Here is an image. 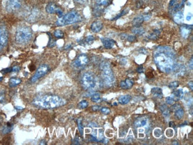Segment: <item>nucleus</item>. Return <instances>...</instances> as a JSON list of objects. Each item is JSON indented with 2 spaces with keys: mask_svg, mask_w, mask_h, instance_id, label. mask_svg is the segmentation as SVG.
I'll list each match as a JSON object with an SVG mask.
<instances>
[{
  "mask_svg": "<svg viewBox=\"0 0 193 145\" xmlns=\"http://www.w3.org/2000/svg\"><path fill=\"white\" fill-rule=\"evenodd\" d=\"M121 38L122 39H126L128 41L130 42H132L136 41V37L135 36L133 35H127L125 33H123L121 35Z\"/></svg>",
  "mask_w": 193,
  "mask_h": 145,
  "instance_id": "nucleus-24",
  "label": "nucleus"
},
{
  "mask_svg": "<svg viewBox=\"0 0 193 145\" xmlns=\"http://www.w3.org/2000/svg\"><path fill=\"white\" fill-rule=\"evenodd\" d=\"M192 29V25H182L180 27V32L182 37L185 39L187 38Z\"/></svg>",
  "mask_w": 193,
  "mask_h": 145,
  "instance_id": "nucleus-14",
  "label": "nucleus"
},
{
  "mask_svg": "<svg viewBox=\"0 0 193 145\" xmlns=\"http://www.w3.org/2000/svg\"><path fill=\"white\" fill-rule=\"evenodd\" d=\"M11 71H12V68H6V69L4 70L3 71H4V73H6V72H10Z\"/></svg>",
  "mask_w": 193,
  "mask_h": 145,
  "instance_id": "nucleus-44",
  "label": "nucleus"
},
{
  "mask_svg": "<svg viewBox=\"0 0 193 145\" xmlns=\"http://www.w3.org/2000/svg\"><path fill=\"white\" fill-rule=\"evenodd\" d=\"M75 2H77V3H79V4H84L85 3L87 0H74Z\"/></svg>",
  "mask_w": 193,
  "mask_h": 145,
  "instance_id": "nucleus-40",
  "label": "nucleus"
},
{
  "mask_svg": "<svg viewBox=\"0 0 193 145\" xmlns=\"http://www.w3.org/2000/svg\"><path fill=\"white\" fill-rule=\"evenodd\" d=\"M171 96L173 99H174L175 101H177L182 99L184 97V92L182 89H179L175 90V91L172 93Z\"/></svg>",
  "mask_w": 193,
  "mask_h": 145,
  "instance_id": "nucleus-17",
  "label": "nucleus"
},
{
  "mask_svg": "<svg viewBox=\"0 0 193 145\" xmlns=\"http://www.w3.org/2000/svg\"><path fill=\"white\" fill-rule=\"evenodd\" d=\"M127 12H128V10H127V9H125V10H124L123 11H121V13L118 14V15H117V17H115V18H113V19L112 20H117V19H118V18H120V17H122L123 15H124L126 14L127 13Z\"/></svg>",
  "mask_w": 193,
  "mask_h": 145,
  "instance_id": "nucleus-35",
  "label": "nucleus"
},
{
  "mask_svg": "<svg viewBox=\"0 0 193 145\" xmlns=\"http://www.w3.org/2000/svg\"><path fill=\"white\" fill-rule=\"evenodd\" d=\"M49 71V67L47 65L42 64L37 69L35 73L31 78V82L32 83H35L37 82L39 79L44 76Z\"/></svg>",
  "mask_w": 193,
  "mask_h": 145,
  "instance_id": "nucleus-7",
  "label": "nucleus"
},
{
  "mask_svg": "<svg viewBox=\"0 0 193 145\" xmlns=\"http://www.w3.org/2000/svg\"><path fill=\"white\" fill-rule=\"evenodd\" d=\"M8 40L7 32L4 29L0 27V51L2 50L6 45Z\"/></svg>",
  "mask_w": 193,
  "mask_h": 145,
  "instance_id": "nucleus-12",
  "label": "nucleus"
},
{
  "mask_svg": "<svg viewBox=\"0 0 193 145\" xmlns=\"http://www.w3.org/2000/svg\"><path fill=\"white\" fill-rule=\"evenodd\" d=\"M32 37V32L27 26H21L18 27L15 34V39L17 44L24 45L27 44Z\"/></svg>",
  "mask_w": 193,
  "mask_h": 145,
  "instance_id": "nucleus-3",
  "label": "nucleus"
},
{
  "mask_svg": "<svg viewBox=\"0 0 193 145\" xmlns=\"http://www.w3.org/2000/svg\"><path fill=\"white\" fill-rule=\"evenodd\" d=\"M191 15H187V20L189 21V20H191Z\"/></svg>",
  "mask_w": 193,
  "mask_h": 145,
  "instance_id": "nucleus-47",
  "label": "nucleus"
},
{
  "mask_svg": "<svg viewBox=\"0 0 193 145\" xmlns=\"http://www.w3.org/2000/svg\"><path fill=\"white\" fill-rule=\"evenodd\" d=\"M82 17L80 15L75 11H71L63 15L56 22V25L58 26H64L74 23L81 21Z\"/></svg>",
  "mask_w": 193,
  "mask_h": 145,
  "instance_id": "nucleus-4",
  "label": "nucleus"
},
{
  "mask_svg": "<svg viewBox=\"0 0 193 145\" xmlns=\"http://www.w3.org/2000/svg\"><path fill=\"white\" fill-rule=\"evenodd\" d=\"M177 1V0H171L170 2V3H169V6L172 7L173 5L175 4Z\"/></svg>",
  "mask_w": 193,
  "mask_h": 145,
  "instance_id": "nucleus-41",
  "label": "nucleus"
},
{
  "mask_svg": "<svg viewBox=\"0 0 193 145\" xmlns=\"http://www.w3.org/2000/svg\"><path fill=\"white\" fill-rule=\"evenodd\" d=\"M54 35L55 38H58V39H61L63 38L64 37V33L63 32H62L60 30H56L54 32Z\"/></svg>",
  "mask_w": 193,
  "mask_h": 145,
  "instance_id": "nucleus-30",
  "label": "nucleus"
},
{
  "mask_svg": "<svg viewBox=\"0 0 193 145\" xmlns=\"http://www.w3.org/2000/svg\"><path fill=\"white\" fill-rule=\"evenodd\" d=\"M88 105H89V102L86 100H83L79 103L78 107L80 109H85L88 106Z\"/></svg>",
  "mask_w": 193,
  "mask_h": 145,
  "instance_id": "nucleus-31",
  "label": "nucleus"
},
{
  "mask_svg": "<svg viewBox=\"0 0 193 145\" xmlns=\"http://www.w3.org/2000/svg\"><path fill=\"white\" fill-rule=\"evenodd\" d=\"M111 0H96L94 8V15L99 16L104 8L107 7L111 3Z\"/></svg>",
  "mask_w": 193,
  "mask_h": 145,
  "instance_id": "nucleus-10",
  "label": "nucleus"
},
{
  "mask_svg": "<svg viewBox=\"0 0 193 145\" xmlns=\"http://www.w3.org/2000/svg\"><path fill=\"white\" fill-rule=\"evenodd\" d=\"M183 19H184L183 13L181 11H178L174 15V21L178 24H180L182 23Z\"/></svg>",
  "mask_w": 193,
  "mask_h": 145,
  "instance_id": "nucleus-23",
  "label": "nucleus"
},
{
  "mask_svg": "<svg viewBox=\"0 0 193 145\" xmlns=\"http://www.w3.org/2000/svg\"><path fill=\"white\" fill-rule=\"evenodd\" d=\"M132 97L130 95H122L119 97L118 98V102L121 105H125L127 104L130 102L131 100Z\"/></svg>",
  "mask_w": 193,
  "mask_h": 145,
  "instance_id": "nucleus-22",
  "label": "nucleus"
},
{
  "mask_svg": "<svg viewBox=\"0 0 193 145\" xmlns=\"http://www.w3.org/2000/svg\"><path fill=\"white\" fill-rule=\"evenodd\" d=\"M103 28V23L99 20H96L92 23L90 26L91 30L94 33H98L102 30Z\"/></svg>",
  "mask_w": 193,
  "mask_h": 145,
  "instance_id": "nucleus-15",
  "label": "nucleus"
},
{
  "mask_svg": "<svg viewBox=\"0 0 193 145\" xmlns=\"http://www.w3.org/2000/svg\"><path fill=\"white\" fill-rule=\"evenodd\" d=\"M45 10L46 12L49 14H56L59 17L63 15V11L61 8L54 3H51L48 4L46 7Z\"/></svg>",
  "mask_w": 193,
  "mask_h": 145,
  "instance_id": "nucleus-11",
  "label": "nucleus"
},
{
  "mask_svg": "<svg viewBox=\"0 0 193 145\" xmlns=\"http://www.w3.org/2000/svg\"><path fill=\"white\" fill-rule=\"evenodd\" d=\"M160 33H161V32L159 30H154L153 31V32L151 33H150V34L149 36V39H152V40H156L159 38Z\"/></svg>",
  "mask_w": 193,
  "mask_h": 145,
  "instance_id": "nucleus-26",
  "label": "nucleus"
},
{
  "mask_svg": "<svg viewBox=\"0 0 193 145\" xmlns=\"http://www.w3.org/2000/svg\"><path fill=\"white\" fill-rule=\"evenodd\" d=\"M91 100L92 102L98 103L101 101V96L100 94L98 93H95L92 95V96L91 98Z\"/></svg>",
  "mask_w": 193,
  "mask_h": 145,
  "instance_id": "nucleus-29",
  "label": "nucleus"
},
{
  "mask_svg": "<svg viewBox=\"0 0 193 145\" xmlns=\"http://www.w3.org/2000/svg\"><path fill=\"white\" fill-rule=\"evenodd\" d=\"M3 77H0V82H1L3 80Z\"/></svg>",
  "mask_w": 193,
  "mask_h": 145,
  "instance_id": "nucleus-49",
  "label": "nucleus"
},
{
  "mask_svg": "<svg viewBox=\"0 0 193 145\" xmlns=\"http://www.w3.org/2000/svg\"><path fill=\"white\" fill-rule=\"evenodd\" d=\"M171 110L175 113V117L178 120H181L184 115V111L183 109L181 107L179 104H174L172 106Z\"/></svg>",
  "mask_w": 193,
  "mask_h": 145,
  "instance_id": "nucleus-13",
  "label": "nucleus"
},
{
  "mask_svg": "<svg viewBox=\"0 0 193 145\" xmlns=\"http://www.w3.org/2000/svg\"><path fill=\"white\" fill-rule=\"evenodd\" d=\"M19 70H20V67H19L18 66H14L12 68V71H13L14 72H18Z\"/></svg>",
  "mask_w": 193,
  "mask_h": 145,
  "instance_id": "nucleus-39",
  "label": "nucleus"
},
{
  "mask_svg": "<svg viewBox=\"0 0 193 145\" xmlns=\"http://www.w3.org/2000/svg\"><path fill=\"white\" fill-rule=\"evenodd\" d=\"M137 71L138 72H142L143 71V67H142V66L139 67L137 69Z\"/></svg>",
  "mask_w": 193,
  "mask_h": 145,
  "instance_id": "nucleus-43",
  "label": "nucleus"
},
{
  "mask_svg": "<svg viewBox=\"0 0 193 145\" xmlns=\"http://www.w3.org/2000/svg\"><path fill=\"white\" fill-rule=\"evenodd\" d=\"M34 106L42 109H54L64 105V99L56 95H44L37 96L32 102Z\"/></svg>",
  "mask_w": 193,
  "mask_h": 145,
  "instance_id": "nucleus-2",
  "label": "nucleus"
},
{
  "mask_svg": "<svg viewBox=\"0 0 193 145\" xmlns=\"http://www.w3.org/2000/svg\"><path fill=\"white\" fill-rule=\"evenodd\" d=\"M81 83L85 89L90 90L93 89L96 84L94 76L90 72H85L82 77Z\"/></svg>",
  "mask_w": 193,
  "mask_h": 145,
  "instance_id": "nucleus-6",
  "label": "nucleus"
},
{
  "mask_svg": "<svg viewBox=\"0 0 193 145\" xmlns=\"http://www.w3.org/2000/svg\"><path fill=\"white\" fill-rule=\"evenodd\" d=\"M16 108L19 109V110H22L23 109V108H22V107H16Z\"/></svg>",
  "mask_w": 193,
  "mask_h": 145,
  "instance_id": "nucleus-48",
  "label": "nucleus"
},
{
  "mask_svg": "<svg viewBox=\"0 0 193 145\" xmlns=\"http://www.w3.org/2000/svg\"><path fill=\"white\" fill-rule=\"evenodd\" d=\"M22 80L20 79H18V78H11L10 80V82H9V84L11 87H14L16 86L17 85L21 83Z\"/></svg>",
  "mask_w": 193,
  "mask_h": 145,
  "instance_id": "nucleus-27",
  "label": "nucleus"
},
{
  "mask_svg": "<svg viewBox=\"0 0 193 145\" xmlns=\"http://www.w3.org/2000/svg\"><path fill=\"white\" fill-rule=\"evenodd\" d=\"M161 111L163 113V115L166 117H168L170 115V110L168 108V107L166 105H163L161 107Z\"/></svg>",
  "mask_w": 193,
  "mask_h": 145,
  "instance_id": "nucleus-28",
  "label": "nucleus"
},
{
  "mask_svg": "<svg viewBox=\"0 0 193 145\" xmlns=\"http://www.w3.org/2000/svg\"><path fill=\"white\" fill-rule=\"evenodd\" d=\"M92 109H93V111H97V110H100V107L99 106H98V105H95V106H93Z\"/></svg>",
  "mask_w": 193,
  "mask_h": 145,
  "instance_id": "nucleus-42",
  "label": "nucleus"
},
{
  "mask_svg": "<svg viewBox=\"0 0 193 145\" xmlns=\"http://www.w3.org/2000/svg\"><path fill=\"white\" fill-rule=\"evenodd\" d=\"M178 86H179V82L178 81H174L173 82H171L169 84V87L171 89H175Z\"/></svg>",
  "mask_w": 193,
  "mask_h": 145,
  "instance_id": "nucleus-32",
  "label": "nucleus"
},
{
  "mask_svg": "<svg viewBox=\"0 0 193 145\" xmlns=\"http://www.w3.org/2000/svg\"><path fill=\"white\" fill-rule=\"evenodd\" d=\"M188 85H189V87L191 88V90H193V86H192V81H191L188 83Z\"/></svg>",
  "mask_w": 193,
  "mask_h": 145,
  "instance_id": "nucleus-46",
  "label": "nucleus"
},
{
  "mask_svg": "<svg viewBox=\"0 0 193 145\" xmlns=\"http://www.w3.org/2000/svg\"><path fill=\"white\" fill-rule=\"evenodd\" d=\"M12 128V127H11V125H8L7 124V127H6L4 129V130H3V133H8V132H10L11 130V129Z\"/></svg>",
  "mask_w": 193,
  "mask_h": 145,
  "instance_id": "nucleus-38",
  "label": "nucleus"
},
{
  "mask_svg": "<svg viewBox=\"0 0 193 145\" xmlns=\"http://www.w3.org/2000/svg\"><path fill=\"white\" fill-rule=\"evenodd\" d=\"M166 102L168 105H173V103H174L175 101L172 98V96H168L166 98Z\"/></svg>",
  "mask_w": 193,
  "mask_h": 145,
  "instance_id": "nucleus-36",
  "label": "nucleus"
},
{
  "mask_svg": "<svg viewBox=\"0 0 193 145\" xmlns=\"http://www.w3.org/2000/svg\"><path fill=\"white\" fill-rule=\"evenodd\" d=\"M100 110L104 114H108L110 113L109 109L108 108H106V107H103V108H100Z\"/></svg>",
  "mask_w": 193,
  "mask_h": 145,
  "instance_id": "nucleus-37",
  "label": "nucleus"
},
{
  "mask_svg": "<svg viewBox=\"0 0 193 145\" xmlns=\"http://www.w3.org/2000/svg\"><path fill=\"white\" fill-rule=\"evenodd\" d=\"M22 5V0H7L6 8L8 12H14L20 8Z\"/></svg>",
  "mask_w": 193,
  "mask_h": 145,
  "instance_id": "nucleus-9",
  "label": "nucleus"
},
{
  "mask_svg": "<svg viewBox=\"0 0 193 145\" xmlns=\"http://www.w3.org/2000/svg\"><path fill=\"white\" fill-rule=\"evenodd\" d=\"M154 61L161 71L167 73L174 70L177 65L176 54L169 46L158 47L154 52Z\"/></svg>",
  "mask_w": 193,
  "mask_h": 145,
  "instance_id": "nucleus-1",
  "label": "nucleus"
},
{
  "mask_svg": "<svg viewBox=\"0 0 193 145\" xmlns=\"http://www.w3.org/2000/svg\"><path fill=\"white\" fill-rule=\"evenodd\" d=\"M101 41L104 47L106 49H112L115 46V41L109 38H102Z\"/></svg>",
  "mask_w": 193,
  "mask_h": 145,
  "instance_id": "nucleus-16",
  "label": "nucleus"
},
{
  "mask_svg": "<svg viewBox=\"0 0 193 145\" xmlns=\"http://www.w3.org/2000/svg\"><path fill=\"white\" fill-rule=\"evenodd\" d=\"M77 123H78V127H79V130L80 133L81 135H83V127L82 125V119H79L77 120Z\"/></svg>",
  "mask_w": 193,
  "mask_h": 145,
  "instance_id": "nucleus-33",
  "label": "nucleus"
},
{
  "mask_svg": "<svg viewBox=\"0 0 193 145\" xmlns=\"http://www.w3.org/2000/svg\"><path fill=\"white\" fill-rule=\"evenodd\" d=\"M131 32L136 34H138V35H142L144 33L145 30L144 29V28L140 27H134L131 29Z\"/></svg>",
  "mask_w": 193,
  "mask_h": 145,
  "instance_id": "nucleus-25",
  "label": "nucleus"
},
{
  "mask_svg": "<svg viewBox=\"0 0 193 145\" xmlns=\"http://www.w3.org/2000/svg\"><path fill=\"white\" fill-rule=\"evenodd\" d=\"M89 63L88 57L86 54H81L73 61V66L76 69H82L84 68Z\"/></svg>",
  "mask_w": 193,
  "mask_h": 145,
  "instance_id": "nucleus-8",
  "label": "nucleus"
},
{
  "mask_svg": "<svg viewBox=\"0 0 193 145\" xmlns=\"http://www.w3.org/2000/svg\"><path fill=\"white\" fill-rule=\"evenodd\" d=\"M144 20V17L142 15L136 17L133 19L132 23L134 27H140Z\"/></svg>",
  "mask_w": 193,
  "mask_h": 145,
  "instance_id": "nucleus-19",
  "label": "nucleus"
},
{
  "mask_svg": "<svg viewBox=\"0 0 193 145\" xmlns=\"http://www.w3.org/2000/svg\"><path fill=\"white\" fill-rule=\"evenodd\" d=\"M94 40V38L93 36H87V37L86 38L85 42L88 44H91L93 42Z\"/></svg>",
  "mask_w": 193,
  "mask_h": 145,
  "instance_id": "nucleus-34",
  "label": "nucleus"
},
{
  "mask_svg": "<svg viewBox=\"0 0 193 145\" xmlns=\"http://www.w3.org/2000/svg\"><path fill=\"white\" fill-rule=\"evenodd\" d=\"M169 126L171 127H173V128H175V124H174V122L173 121H171L169 122Z\"/></svg>",
  "mask_w": 193,
  "mask_h": 145,
  "instance_id": "nucleus-45",
  "label": "nucleus"
},
{
  "mask_svg": "<svg viewBox=\"0 0 193 145\" xmlns=\"http://www.w3.org/2000/svg\"><path fill=\"white\" fill-rule=\"evenodd\" d=\"M102 76L106 86H112L115 82V78L113 71L108 63H103L101 65Z\"/></svg>",
  "mask_w": 193,
  "mask_h": 145,
  "instance_id": "nucleus-5",
  "label": "nucleus"
},
{
  "mask_svg": "<svg viewBox=\"0 0 193 145\" xmlns=\"http://www.w3.org/2000/svg\"><path fill=\"white\" fill-rule=\"evenodd\" d=\"M133 84L134 80L131 79H127L120 83V86L123 89H129L132 87Z\"/></svg>",
  "mask_w": 193,
  "mask_h": 145,
  "instance_id": "nucleus-18",
  "label": "nucleus"
},
{
  "mask_svg": "<svg viewBox=\"0 0 193 145\" xmlns=\"http://www.w3.org/2000/svg\"><path fill=\"white\" fill-rule=\"evenodd\" d=\"M151 94L154 96L158 98H162L163 96L162 94V89L158 87H153L151 90Z\"/></svg>",
  "mask_w": 193,
  "mask_h": 145,
  "instance_id": "nucleus-20",
  "label": "nucleus"
},
{
  "mask_svg": "<svg viewBox=\"0 0 193 145\" xmlns=\"http://www.w3.org/2000/svg\"><path fill=\"white\" fill-rule=\"evenodd\" d=\"M147 122V119L144 117H140L137 118L134 122V125L137 127H141L146 125Z\"/></svg>",
  "mask_w": 193,
  "mask_h": 145,
  "instance_id": "nucleus-21",
  "label": "nucleus"
}]
</instances>
